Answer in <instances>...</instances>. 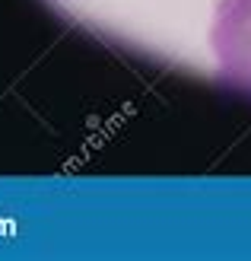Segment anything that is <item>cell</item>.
Segmentation results:
<instances>
[{"instance_id": "6da1fadb", "label": "cell", "mask_w": 251, "mask_h": 261, "mask_svg": "<svg viewBox=\"0 0 251 261\" xmlns=\"http://www.w3.org/2000/svg\"><path fill=\"white\" fill-rule=\"evenodd\" d=\"M219 83L251 96V0H219L210 25Z\"/></svg>"}]
</instances>
